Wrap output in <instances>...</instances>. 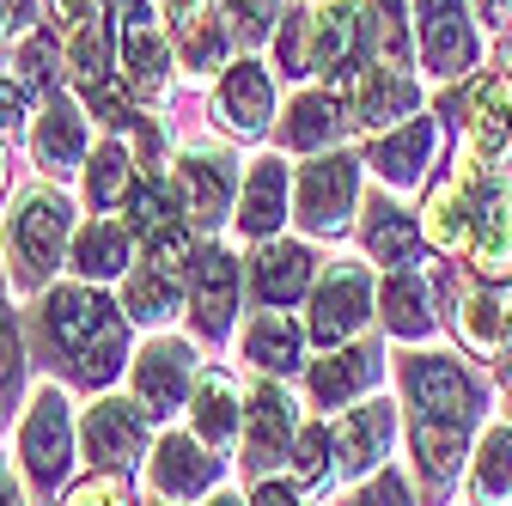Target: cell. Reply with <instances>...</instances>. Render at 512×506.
<instances>
[{
  "instance_id": "obj_1",
  "label": "cell",
  "mask_w": 512,
  "mask_h": 506,
  "mask_svg": "<svg viewBox=\"0 0 512 506\" xmlns=\"http://www.w3.org/2000/svg\"><path fill=\"white\" fill-rule=\"evenodd\" d=\"M43 330L80 378H110L122 366V318L92 287H55L43 299Z\"/></svg>"
},
{
  "instance_id": "obj_2",
  "label": "cell",
  "mask_w": 512,
  "mask_h": 506,
  "mask_svg": "<svg viewBox=\"0 0 512 506\" xmlns=\"http://www.w3.org/2000/svg\"><path fill=\"white\" fill-rule=\"evenodd\" d=\"M0 238H7V263H13L19 293L43 287V275L61 263V244H68V196H61V189H43V183L25 189Z\"/></svg>"
},
{
  "instance_id": "obj_3",
  "label": "cell",
  "mask_w": 512,
  "mask_h": 506,
  "mask_svg": "<svg viewBox=\"0 0 512 506\" xmlns=\"http://www.w3.org/2000/svg\"><path fill=\"white\" fill-rule=\"evenodd\" d=\"M19 464L31 476L37 494H49L74 464V421H68V397L61 385H37L31 409L19 415Z\"/></svg>"
},
{
  "instance_id": "obj_4",
  "label": "cell",
  "mask_w": 512,
  "mask_h": 506,
  "mask_svg": "<svg viewBox=\"0 0 512 506\" xmlns=\"http://www.w3.org/2000/svg\"><path fill=\"white\" fill-rule=\"evenodd\" d=\"M464 189L476 202V238H470V257L482 281H506L512 275V196H506V177L488 171L482 159L464 165Z\"/></svg>"
},
{
  "instance_id": "obj_5",
  "label": "cell",
  "mask_w": 512,
  "mask_h": 506,
  "mask_svg": "<svg viewBox=\"0 0 512 506\" xmlns=\"http://www.w3.org/2000/svg\"><path fill=\"white\" fill-rule=\"evenodd\" d=\"M354 189H360V171L354 159L342 153H324V159H311L293 183V214L311 238H336L354 214Z\"/></svg>"
},
{
  "instance_id": "obj_6",
  "label": "cell",
  "mask_w": 512,
  "mask_h": 506,
  "mask_svg": "<svg viewBox=\"0 0 512 506\" xmlns=\"http://www.w3.org/2000/svg\"><path fill=\"white\" fill-rule=\"evenodd\" d=\"M366 318H372V275L360 263H330L324 281H317V293H311L305 336L317 348H342Z\"/></svg>"
},
{
  "instance_id": "obj_7",
  "label": "cell",
  "mask_w": 512,
  "mask_h": 506,
  "mask_svg": "<svg viewBox=\"0 0 512 506\" xmlns=\"http://www.w3.org/2000/svg\"><path fill=\"white\" fill-rule=\"evenodd\" d=\"M415 31H421V61L433 80H458L476 68V25L464 0H415Z\"/></svg>"
},
{
  "instance_id": "obj_8",
  "label": "cell",
  "mask_w": 512,
  "mask_h": 506,
  "mask_svg": "<svg viewBox=\"0 0 512 506\" xmlns=\"http://www.w3.org/2000/svg\"><path fill=\"white\" fill-rule=\"evenodd\" d=\"M128 378H135L141 415H171V409L189 397V385H196V354H189V342L159 336V342H147V348L135 354Z\"/></svg>"
},
{
  "instance_id": "obj_9",
  "label": "cell",
  "mask_w": 512,
  "mask_h": 506,
  "mask_svg": "<svg viewBox=\"0 0 512 506\" xmlns=\"http://www.w3.org/2000/svg\"><path fill=\"white\" fill-rule=\"evenodd\" d=\"M232 189H238V171L220 153H183L171 171V196H177L183 226H214L232 202Z\"/></svg>"
},
{
  "instance_id": "obj_10",
  "label": "cell",
  "mask_w": 512,
  "mask_h": 506,
  "mask_svg": "<svg viewBox=\"0 0 512 506\" xmlns=\"http://www.w3.org/2000/svg\"><path fill=\"white\" fill-rule=\"evenodd\" d=\"M409 397H415V409L421 415H433V421H476V378L458 366V360H445V354H415L409 360Z\"/></svg>"
},
{
  "instance_id": "obj_11",
  "label": "cell",
  "mask_w": 512,
  "mask_h": 506,
  "mask_svg": "<svg viewBox=\"0 0 512 506\" xmlns=\"http://www.w3.org/2000/svg\"><path fill=\"white\" fill-rule=\"evenodd\" d=\"M86 433V458L104 464V470H122V464H135L141 458V439H147V415L141 403H128V397H98L80 421Z\"/></svg>"
},
{
  "instance_id": "obj_12",
  "label": "cell",
  "mask_w": 512,
  "mask_h": 506,
  "mask_svg": "<svg viewBox=\"0 0 512 506\" xmlns=\"http://www.w3.org/2000/svg\"><path fill=\"white\" fill-rule=\"evenodd\" d=\"M299 433V403L263 378V385L250 391V409H244V464L250 470H269L275 458H287V439Z\"/></svg>"
},
{
  "instance_id": "obj_13",
  "label": "cell",
  "mask_w": 512,
  "mask_h": 506,
  "mask_svg": "<svg viewBox=\"0 0 512 506\" xmlns=\"http://www.w3.org/2000/svg\"><path fill=\"white\" fill-rule=\"evenodd\" d=\"M391 439H397V409L384 397H366L360 409H348L336 421V470L342 476H366L384 452H391Z\"/></svg>"
},
{
  "instance_id": "obj_14",
  "label": "cell",
  "mask_w": 512,
  "mask_h": 506,
  "mask_svg": "<svg viewBox=\"0 0 512 506\" xmlns=\"http://www.w3.org/2000/svg\"><path fill=\"white\" fill-rule=\"evenodd\" d=\"M269 116H275L269 74L256 68V61H238V68L220 80V92H214V122L226 135H238V141H256L269 129Z\"/></svg>"
},
{
  "instance_id": "obj_15",
  "label": "cell",
  "mask_w": 512,
  "mask_h": 506,
  "mask_svg": "<svg viewBox=\"0 0 512 506\" xmlns=\"http://www.w3.org/2000/svg\"><path fill=\"white\" fill-rule=\"evenodd\" d=\"M214 476H220V464H214V452L202 446V439L165 433L159 446H153V488L165 500H196V494L214 488Z\"/></svg>"
},
{
  "instance_id": "obj_16",
  "label": "cell",
  "mask_w": 512,
  "mask_h": 506,
  "mask_svg": "<svg viewBox=\"0 0 512 506\" xmlns=\"http://www.w3.org/2000/svg\"><path fill=\"white\" fill-rule=\"evenodd\" d=\"M360 55V13L348 0H330V7L305 13V61L311 74H354Z\"/></svg>"
},
{
  "instance_id": "obj_17",
  "label": "cell",
  "mask_w": 512,
  "mask_h": 506,
  "mask_svg": "<svg viewBox=\"0 0 512 506\" xmlns=\"http://www.w3.org/2000/svg\"><path fill=\"white\" fill-rule=\"evenodd\" d=\"M348 110H354V122H366V129H391L397 116H409L415 110V80L403 74V68H354L348 80Z\"/></svg>"
},
{
  "instance_id": "obj_18",
  "label": "cell",
  "mask_w": 512,
  "mask_h": 506,
  "mask_svg": "<svg viewBox=\"0 0 512 506\" xmlns=\"http://www.w3.org/2000/svg\"><path fill=\"white\" fill-rule=\"evenodd\" d=\"M189 305H196V324L208 336H226L232 311H238V263L226 250H196V263H189Z\"/></svg>"
},
{
  "instance_id": "obj_19",
  "label": "cell",
  "mask_w": 512,
  "mask_h": 506,
  "mask_svg": "<svg viewBox=\"0 0 512 506\" xmlns=\"http://www.w3.org/2000/svg\"><path fill=\"white\" fill-rule=\"evenodd\" d=\"M311 287V250L305 244H287V238H263L250 257V293L263 305H293L299 293Z\"/></svg>"
},
{
  "instance_id": "obj_20",
  "label": "cell",
  "mask_w": 512,
  "mask_h": 506,
  "mask_svg": "<svg viewBox=\"0 0 512 506\" xmlns=\"http://www.w3.org/2000/svg\"><path fill=\"white\" fill-rule=\"evenodd\" d=\"M464 129H470V141H476L482 159H506V153H512V74L476 80Z\"/></svg>"
},
{
  "instance_id": "obj_21",
  "label": "cell",
  "mask_w": 512,
  "mask_h": 506,
  "mask_svg": "<svg viewBox=\"0 0 512 506\" xmlns=\"http://www.w3.org/2000/svg\"><path fill=\"white\" fill-rule=\"evenodd\" d=\"M287 220V159H256L238 189V232L269 238Z\"/></svg>"
},
{
  "instance_id": "obj_22",
  "label": "cell",
  "mask_w": 512,
  "mask_h": 506,
  "mask_svg": "<svg viewBox=\"0 0 512 506\" xmlns=\"http://www.w3.org/2000/svg\"><path fill=\"white\" fill-rule=\"evenodd\" d=\"M31 153L43 171H74L80 153H86V116L74 98H43V122L31 135Z\"/></svg>"
},
{
  "instance_id": "obj_23",
  "label": "cell",
  "mask_w": 512,
  "mask_h": 506,
  "mask_svg": "<svg viewBox=\"0 0 512 506\" xmlns=\"http://www.w3.org/2000/svg\"><path fill=\"white\" fill-rule=\"evenodd\" d=\"M189 421H196V439L208 452L238 439V385L226 372H196V385H189Z\"/></svg>"
},
{
  "instance_id": "obj_24",
  "label": "cell",
  "mask_w": 512,
  "mask_h": 506,
  "mask_svg": "<svg viewBox=\"0 0 512 506\" xmlns=\"http://www.w3.org/2000/svg\"><path fill=\"white\" fill-rule=\"evenodd\" d=\"M433 147H439V122H433V116H415L409 129H397V135H384V141L372 147V171H378L384 183H397V189H409V183L421 177V165L433 159Z\"/></svg>"
},
{
  "instance_id": "obj_25",
  "label": "cell",
  "mask_w": 512,
  "mask_h": 506,
  "mask_svg": "<svg viewBox=\"0 0 512 506\" xmlns=\"http://www.w3.org/2000/svg\"><path fill=\"white\" fill-rule=\"evenodd\" d=\"M421 232H427L439 250H470V238H476V202H470L464 177H458V183H439L433 196H427Z\"/></svg>"
},
{
  "instance_id": "obj_26",
  "label": "cell",
  "mask_w": 512,
  "mask_h": 506,
  "mask_svg": "<svg viewBox=\"0 0 512 506\" xmlns=\"http://www.w3.org/2000/svg\"><path fill=\"white\" fill-rule=\"evenodd\" d=\"M378 378V354L372 348H330L324 360H311V397L317 403H348L354 391H366Z\"/></svg>"
},
{
  "instance_id": "obj_27",
  "label": "cell",
  "mask_w": 512,
  "mask_h": 506,
  "mask_svg": "<svg viewBox=\"0 0 512 506\" xmlns=\"http://www.w3.org/2000/svg\"><path fill=\"white\" fill-rule=\"evenodd\" d=\"M384 330L403 336V342H421L433 330V287L415 269H397L384 281Z\"/></svg>"
},
{
  "instance_id": "obj_28",
  "label": "cell",
  "mask_w": 512,
  "mask_h": 506,
  "mask_svg": "<svg viewBox=\"0 0 512 506\" xmlns=\"http://www.w3.org/2000/svg\"><path fill=\"white\" fill-rule=\"evenodd\" d=\"M476 506H512V427H482L476 470H470Z\"/></svg>"
},
{
  "instance_id": "obj_29",
  "label": "cell",
  "mask_w": 512,
  "mask_h": 506,
  "mask_svg": "<svg viewBox=\"0 0 512 506\" xmlns=\"http://www.w3.org/2000/svg\"><path fill=\"white\" fill-rule=\"evenodd\" d=\"M244 360H256L263 372H287L299 366V324L287 318V311H256V318L244 324Z\"/></svg>"
},
{
  "instance_id": "obj_30",
  "label": "cell",
  "mask_w": 512,
  "mask_h": 506,
  "mask_svg": "<svg viewBox=\"0 0 512 506\" xmlns=\"http://www.w3.org/2000/svg\"><path fill=\"white\" fill-rule=\"evenodd\" d=\"M464 446H470V427L464 421H433V415L415 421V458H421V476L433 488L452 482V470L464 464Z\"/></svg>"
},
{
  "instance_id": "obj_31",
  "label": "cell",
  "mask_w": 512,
  "mask_h": 506,
  "mask_svg": "<svg viewBox=\"0 0 512 506\" xmlns=\"http://www.w3.org/2000/svg\"><path fill=\"white\" fill-rule=\"evenodd\" d=\"M366 250H372V257L391 269V275L409 269V263H415V220H409L397 202L378 196V202L366 208Z\"/></svg>"
},
{
  "instance_id": "obj_32",
  "label": "cell",
  "mask_w": 512,
  "mask_h": 506,
  "mask_svg": "<svg viewBox=\"0 0 512 506\" xmlns=\"http://www.w3.org/2000/svg\"><path fill=\"white\" fill-rule=\"evenodd\" d=\"M336 129H342V110L330 92H305L287 104V147L293 153H324L336 141Z\"/></svg>"
},
{
  "instance_id": "obj_33",
  "label": "cell",
  "mask_w": 512,
  "mask_h": 506,
  "mask_svg": "<svg viewBox=\"0 0 512 506\" xmlns=\"http://www.w3.org/2000/svg\"><path fill=\"white\" fill-rule=\"evenodd\" d=\"M74 269H80L86 281H110V275H122V269H128V226H116V220H92V226L80 232V244H74Z\"/></svg>"
},
{
  "instance_id": "obj_34",
  "label": "cell",
  "mask_w": 512,
  "mask_h": 506,
  "mask_svg": "<svg viewBox=\"0 0 512 506\" xmlns=\"http://www.w3.org/2000/svg\"><path fill=\"white\" fill-rule=\"evenodd\" d=\"M183 293H189L183 281H171L165 269L141 263L135 275H128V287H122V305H128V318H141V324H165L171 311H177V299H183Z\"/></svg>"
},
{
  "instance_id": "obj_35",
  "label": "cell",
  "mask_w": 512,
  "mask_h": 506,
  "mask_svg": "<svg viewBox=\"0 0 512 506\" xmlns=\"http://www.w3.org/2000/svg\"><path fill=\"white\" fill-rule=\"evenodd\" d=\"M458 330H464V342H470V348L500 354V348L512 342V305H506L500 293H470V299H464V311H458Z\"/></svg>"
},
{
  "instance_id": "obj_36",
  "label": "cell",
  "mask_w": 512,
  "mask_h": 506,
  "mask_svg": "<svg viewBox=\"0 0 512 506\" xmlns=\"http://www.w3.org/2000/svg\"><path fill=\"white\" fill-rule=\"evenodd\" d=\"M128 183H135V165H128V147L122 141H104L92 153V171H86V196L92 208H116L128 196Z\"/></svg>"
},
{
  "instance_id": "obj_37",
  "label": "cell",
  "mask_w": 512,
  "mask_h": 506,
  "mask_svg": "<svg viewBox=\"0 0 512 506\" xmlns=\"http://www.w3.org/2000/svg\"><path fill=\"white\" fill-rule=\"evenodd\" d=\"M122 61H128V80H135L141 92H159V80H165V37L135 19L122 31Z\"/></svg>"
},
{
  "instance_id": "obj_38",
  "label": "cell",
  "mask_w": 512,
  "mask_h": 506,
  "mask_svg": "<svg viewBox=\"0 0 512 506\" xmlns=\"http://www.w3.org/2000/svg\"><path fill=\"white\" fill-rule=\"evenodd\" d=\"M275 7L269 0H220V31H226V43H238V49H256L275 25Z\"/></svg>"
},
{
  "instance_id": "obj_39",
  "label": "cell",
  "mask_w": 512,
  "mask_h": 506,
  "mask_svg": "<svg viewBox=\"0 0 512 506\" xmlns=\"http://www.w3.org/2000/svg\"><path fill=\"white\" fill-rule=\"evenodd\" d=\"M68 68L80 74V86H92V80L110 74V25L104 19H92V25H80L68 37Z\"/></svg>"
},
{
  "instance_id": "obj_40",
  "label": "cell",
  "mask_w": 512,
  "mask_h": 506,
  "mask_svg": "<svg viewBox=\"0 0 512 506\" xmlns=\"http://www.w3.org/2000/svg\"><path fill=\"white\" fill-rule=\"evenodd\" d=\"M330 446H336L330 427H299L293 433V476L299 482H317V476L330 470Z\"/></svg>"
},
{
  "instance_id": "obj_41",
  "label": "cell",
  "mask_w": 512,
  "mask_h": 506,
  "mask_svg": "<svg viewBox=\"0 0 512 506\" xmlns=\"http://www.w3.org/2000/svg\"><path fill=\"white\" fill-rule=\"evenodd\" d=\"M159 7H165V19H171L177 43H189L202 25H214V19H208V0H159Z\"/></svg>"
},
{
  "instance_id": "obj_42",
  "label": "cell",
  "mask_w": 512,
  "mask_h": 506,
  "mask_svg": "<svg viewBox=\"0 0 512 506\" xmlns=\"http://www.w3.org/2000/svg\"><path fill=\"white\" fill-rule=\"evenodd\" d=\"M354 506H409V482H403L397 470H384V476H372V482L354 494Z\"/></svg>"
},
{
  "instance_id": "obj_43",
  "label": "cell",
  "mask_w": 512,
  "mask_h": 506,
  "mask_svg": "<svg viewBox=\"0 0 512 506\" xmlns=\"http://www.w3.org/2000/svg\"><path fill=\"white\" fill-rule=\"evenodd\" d=\"M68 506H128V488L116 476H92V482H80L68 494Z\"/></svg>"
},
{
  "instance_id": "obj_44",
  "label": "cell",
  "mask_w": 512,
  "mask_h": 506,
  "mask_svg": "<svg viewBox=\"0 0 512 506\" xmlns=\"http://www.w3.org/2000/svg\"><path fill=\"white\" fill-rule=\"evenodd\" d=\"M86 98H92V110H98L104 122H128V92H122L110 74H104V80H92V86H86Z\"/></svg>"
},
{
  "instance_id": "obj_45",
  "label": "cell",
  "mask_w": 512,
  "mask_h": 506,
  "mask_svg": "<svg viewBox=\"0 0 512 506\" xmlns=\"http://www.w3.org/2000/svg\"><path fill=\"white\" fill-rule=\"evenodd\" d=\"M37 86H25L19 74H7V80H0V122H19L25 116V98H31Z\"/></svg>"
},
{
  "instance_id": "obj_46",
  "label": "cell",
  "mask_w": 512,
  "mask_h": 506,
  "mask_svg": "<svg viewBox=\"0 0 512 506\" xmlns=\"http://www.w3.org/2000/svg\"><path fill=\"white\" fill-rule=\"evenodd\" d=\"M55 13H61V19H68L74 31H80V25H92V19H104V0H55Z\"/></svg>"
},
{
  "instance_id": "obj_47",
  "label": "cell",
  "mask_w": 512,
  "mask_h": 506,
  "mask_svg": "<svg viewBox=\"0 0 512 506\" xmlns=\"http://www.w3.org/2000/svg\"><path fill=\"white\" fill-rule=\"evenodd\" d=\"M13 378H19V360H13V324L0 318V391H13Z\"/></svg>"
},
{
  "instance_id": "obj_48",
  "label": "cell",
  "mask_w": 512,
  "mask_h": 506,
  "mask_svg": "<svg viewBox=\"0 0 512 506\" xmlns=\"http://www.w3.org/2000/svg\"><path fill=\"white\" fill-rule=\"evenodd\" d=\"M250 506H299V494H293L287 482H263V488L250 494Z\"/></svg>"
},
{
  "instance_id": "obj_49",
  "label": "cell",
  "mask_w": 512,
  "mask_h": 506,
  "mask_svg": "<svg viewBox=\"0 0 512 506\" xmlns=\"http://www.w3.org/2000/svg\"><path fill=\"white\" fill-rule=\"evenodd\" d=\"M25 13H31V0H0V37H7Z\"/></svg>"
},
{
  "instance_id": "obj_50",
  "label": "cell",
  "mask_w": 512,
  "mask_h": 506,
  "mask_svg": "<svg viewBox=\"0 0 512 506\" xmlns=\"http://www.w3.org/2000/svg\"><path fill=\"white\" fill-rule=\"evenodd\" d=\"M0 506H19V488H13V476H7V464H0Z\"/></svg>"
},
{
  "instance_id": "obj_51",
  "label": "cell",
  "mask_w": 512,
  "mask_h": 506,
  "mask_svg": "<svg viewBox=\"0 0 512 506\" xmlns=\"http://www.w3.org/2000/svg\"><path fill=\"white\" fill-rule=\"evenodd\" d=\"M494 13H500V19H506V25H512V0H494Z\"/></svg>"
},
{
  "instance_id": "obj_52",
  "label": "cell",
  "mask_w": 512,
  "mask_h": 506,
  "mask_svg": "<svg viewBox=\"0 0 512 506\" xmlns=\"http://www.w3.org/2000/svg\"><path fill=\"white\" fill-rule=\"evenodd\" d=\"M208 506H238V494H214V500H208Z\"/></svg>"
},
{
  "instance_id": "obj_53",
  "label": "cell",
  "mask_w": 512,
  "mask_h": 506,
  "mask_svg": "<svg viewBox=\"0 0 512 506\" xmlns=\"http://www.w3.org/2000/svg\"><path fill=\"white\" fill-rule=\"evenodd\" d=\"M500 366H506V372H512V342H506V348H500Z\"/></svg>"
},
{
  "instance_id": "obj_54",
  "label": "cell",
  "mask_w": 512,
  "mask_h": 506,
  "mask_svg": "<svg viewBox=\"0 0 512 506\" xmlns=\"http://www.w3.org/2000/svg\"><path fill=\"white\" fill-rule=\"evenodd\" d=\"M0 189H7V159H0Z\"/></svg>"
}]
</instances>
